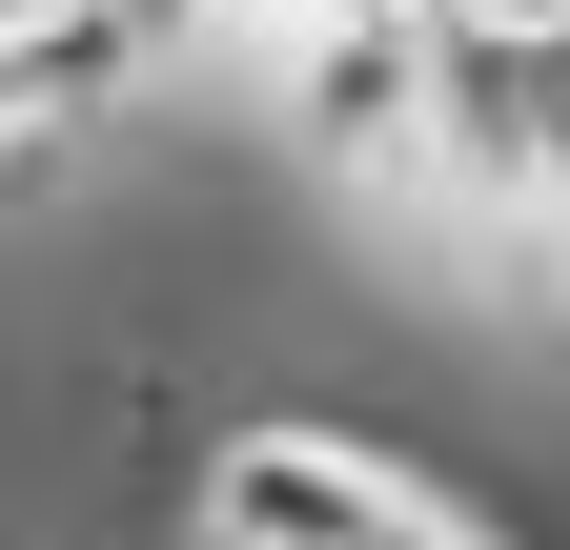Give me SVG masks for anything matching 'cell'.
<instances>
[{"mask_svg": "<svg viewBox=\"0 0 570 550\" xmlns=\"http://www.w3.org/2000/svg\"><path fill=\"white\" fill-rule=\"evenodd\" d=\"M164 41H184L164 0H0V184L61 164V144L142 82V61H164Z\"/></svg>", "mask_w": 570, "mask_h": 550, "instance_id": "3957f363", "label": "cell"}, {"mask_svg": "<svg viewBox=\"0 0 570 550\" xmlns=\"http://www.w3.org/2000/svg\"><path fill=\"white\" fill-rule=\"evenodd\" d=\"M428 82H449V21H428V0H326V21H285V144L326 184L428 164Z\"/></svg>", "mask_w": 570, "mask_h": 550, "instance_id": "7a4b0ae2", "label": "cell"}, {"mask_svg": "<svg viewBox=\"0 0 570 550\" xmlns=\"http://www.w3.org/2000/svg\"><path fill=\"white\" fill-rule=\"evenodd\" d=\"M164 21H204V0H164Z\"/></svg>", "mask_w": 570, "mask_h": 550, "instance_id": "277c9868", "label": "cell"}, {"mask_svg": "<svg viewBox=\"0 0 570 550\" xmlns=\"http://www.w3.org/2000/svg\"><path fill=\"white\" fill-rule=\"evenodd\" d=\"M184 510H204V550H489L428 469L346 449V429H225L184 469Z\"/></svg>", "mask_w": 570, "mask_h": 550, "instance_id": "6da1fadb", "label": "cell"}]
</instances>
